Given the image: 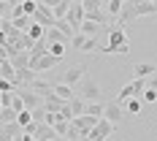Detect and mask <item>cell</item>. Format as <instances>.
Instances as JSON below:
<instances>
[{"mask_svg": "<svg viewBox=\"0 0 157 141\" xmlns=\"http://www.w3.org/2000/svg\"><path fill=\"white\" fill-rule=\"evenodd\" d=\"M81 6H84V19H87V22H95V25L111 27V19L106 16L100 0H81Z\"/></svg>", "mask_w": 157, "mask_h": 141, "instance_id": "6da1fadb", "label": "cell"}, {"mask_svg": "<svg viewBox=\"0 0 157 141\" xmlns=\"http://www.w3.org/2000/svg\"><path fill=\"white\" fill-rule=\"evenodd\" d=\"M78 98L84 103H103V90H100V84L92 76H84V81H81V95Z\"/></svg>", "mask_w": 157, "mask_h": 141, "instance_id": "7a4b0ae2", "label": "cell"}, {"mask_svg": "<svg viewBox=\"0 0 157 141\" xmlns=\"http://www.w3.org/2000/svg\"><path fill=\"white\" fill-rule=\"evenodd\" d=\"M144 90H146V79H133V81H127L125 87H122V92L117 95V103L122 106V103H127L130 98H141Z\"/></svg>", "mask_w": 157, "mask_h": 141, "instance_id": "3957f363", "label": "cell"}, {"mask_svg": "<svg viewBox=\"0 0 157 141\" xmlns=\"http://www.w3.org/2000/svg\"><path fill=\"white\" fill-rule=\"evenodd\" d=\"M125 41H130V38H127V30H125V27H119V25H111V27H109V44H106V52L114 54V49L122 46Z\"/></svg>", "mask_w": 157, "mask_h": 141, "instance_id": "277c9868", "label": "cell"}, {"mask_svg": "<svg viewBox=\"0 0 157 141\" xmlns=\"http://www.w3.org/2000/svg\"><path fill=\"white\" fill-rule=\"evenodd\" d=\"M33 22H35V25H41L44 30H52V27H54V16H52L49 3H38V11L33 14Z\"/></svg>", "mask_w": 157, "mask_h": 141, "instance_id": "5b68a950", "label": "cell"}, {"mask_svg": "<svg viewBox=\"0 0 157 141\" xmlns=\"http://www.w3.org/2000/svg\"><path fill=\"white\" fill-rule=\"evenodd\" d=\"M65 22L73 27V33H78L81 30V22H84V6L81 3H71V8L65 14Z\"/></svg>", "mask_w": 157, "mask_h": 141, "instance_id": "8992f818", "label": "cell"}, {"mask_svg": "<svg viewBox=\"0 0 157 141\" xmlns=\"http://www.w3.org/2000/svg\"><path fill=\"white\" fill-rule=\"evenodd\" d=\"M103 119H109L111 125L117 127L122 119H125V109H122L117 100H109V103H106V111H103Z\"/></svg>", "mask_w": 157, "mask_h": 141, "instance_id": "52a82bcc", "label": "cell"}, {"mask_svg": "<svg viewBox=\"0 0 157 141\" xmlns=\"http://www.w3.org/2000/svg\"><path fill=\"white\" fill-rule=\"evenodd\" d=\"M30 92H35L41 100H49V98L54 95V84H49V81H44V79L38 76V79L30 84Z\"/></svg>", "mask_w": 157, "mask_h": 141, "instance_id": "ba28073f", "label": "cell"}, {"mask_svg": "<svg viewBox=\"0 0 157 141\" xmlns=\"http://www.w3.org/2000/svg\"><path fill=\"white\" fill-rule=\"evenodd\" d=\"M84 76H87V68H84V65H73V68H68V71H65L63 84L73 87V84H78V81H84Z\"/></svg>", "mask_w": 157, "mask_h": 141, "instance_id": "9c48e42d", "label": "cell"}, {"mask_svg": "<svg viewBox=\"0 0 157 141\" xmlns=\"http://www.w3.org/2000/svg\"><path fill=\"white\" fill-rule=\"evenodd\" d=\"M71 125L76 127L81 136H90V133L95 130V125H98V119H95V117H87V114H84V117H76V119H71Z\"/></svg>", "mask_w": 157, "mask_h": 141, "instance_id": "30bf717a", "label": "cell"}, {"mask_svg": "<svg viewBox=\"0 0 157 141\" xmlns=\"http://www.w3.org/2000/svg\"><path fill=\"white\" fill-rule=\"evenodd\" d=\"M63 60H57V57H52V54H44L41 60H33L30 63V71H35V73H44V71H49V68H54V65H60Z\"/></svg>", "mask_w": 157, "mask_h": 141, "instance_id": "8fae6325", "label": "cell"}, {"mask_svg": "<svg viewBox=\"0 0 157 141\" xmlns=\"http://www.w3.org/2000/svg\"><path fill=\"white\" fill-rule=\"evenodd\" d=\"M16 92H19V98H22V103H25V109H27V111H35L41 103H44V100H41L35 92H30V90H16Z\"/></svg>", "mask_w": 157, "mask_h": 141, "instance_id": "7c38bea8", "label": "cell"}, {"mask_svg": "<svg viewBox=\"0 0 157 141\" xmlns=\"http://www.w3.org/2000/svg\"><path fill=\"white\" fill-rule=\"evenodd\" d=\"M122 6H125L122 0H106V3H103V11H106V16L114 22V19H119V14H122Z\"/></svg>", "mask_w": 157, "mask_h": 141, "instance_id": "4fadbf2b", "label": "cell"}, {"mask_svg": "<svg viewBox=\"0 0 157 141\" xmlns=\"http://www.w3.org/2000/svg\"><path fill=\"white\" fill-rule=\"evenodd\" d=\"M8 63L14 65V71H22V68H30V52H16L8 57Z\"/></svg>", "mask_w": 157, "mask_h": 141, "instance_id": "5bb4252c", "label": "cell"}, {"mask_svg": "<svg viewBox=\"0 0 157 141\" xmlns=\"http://www.w3.org/2000/svg\"><path fill=\"white\" fill-rule=\"evenodd\" d=\"M35 79H38V73H35V71H30V68H22V71H16V87H22V84H25V87L30 90V84L35 81Z\"/></svg>", "mask_w": 157, "mask_h": 141, "instance_id": "9a60e30c", "label": "cell"}, {"mask_svg": "<svg viewBox=\"0 0 157 141\" xmlns=\"http://www.w3.org/2000/svg\"><path fill=\"white\" fill-rule=\"evenodd\" d=\"M49 8H52V16H54V22H60V19H65L68 8H71V0H57V3H52Z\"/></svg>", "mask_w": 157, "mask_h": 141, "instance_id": "2e32d148", "label": "cell"}, {"mask_svg": "<svg viewBox=\"0 0 157 141\" xmlns=\"http://www.w3.org/2000/svg\"><path fill=\"white\" fill-rule=\"evenodd\" d=\"M138 16H136V8H133V3H125L122 6V14H119V27H125V25H130V22H136Z\"/></svg>", "mask_w": 157, "mask_h": 141, "instance_id": "e0dca14e", "label": "cell"}, {"mask_svg": "<svg viewBox=\"0 0 157 141\" xmlns=\"http://www.w3.org/2000/svg\"><path fill=\"white\" fill-rule=\"evenodd\" d=\"M133 73H136V79H146L149 73H157V65L155 63H136Z\"/></svg>", "mask_w": 157, "mask_h": 141, "instance_id": "ac0fdd59", "label": "cell"}, {"mask_svg": "<svg viewBox=\"0 0 157 141\" xmlns=\"http://www.w3.org/2000/svg\"><path fill=\"white\" fill-rule=\"evenodd\" d=\"M100 30H109V27H103V25H95V22H87V19H84V22H81V35H87V38H95V35H98V33Z\"/></svg>", "mask_w": 157, "mask_h": 141, "instance_id": "d6986e66", "label": "cell"}, {"mask_svg": "<svg viewBox=\"0 0 157 141\" xmlns=\"http://www.w3.org/2000/svg\"><path fill=\"white\" fill-rule=\"evenodd\" d=\"M33 139L35 141H52V139H57V133H54V127H49V125H38Z\"/></svg>", "mask_w": 157, "mask_h": 141, "instance_id": "ffe728a7", "label": "cell"}, {"mask_svg": "<svg viewBox=\"0 0 157 141\" xmlns=\"http://www.w3.org/2000/svg\"><path fill=\"white\" fill-rule=\"evenodd\" d=\"M0 79L11 81V84L16 87V71H14V65L8 63V60H6V63H0Z\"/></svg>", "mask_w": 157, "mask_h": 141, "instance_id": "44dd1931", "label": "cell"}, {"mask_svg": "<svg viewBox=\"0 0 157 141\" xmlns=\"http://www.w3.org/2000/svg\"><path fill=\"white\" fill-rule=\"evenodd\" d=\"M68 109L73 114V119H76V117H84V100H81L78 95H73V98L68 100Z\"/></svg>", "mask_w": 157, "mask_h": 141, "instance_id": "7402d4cb", "label": "cell"}, {"mask_svg": "<svg viewBox=\"0 0 157 141\" xmlns=\"http://www.w3.org/2000/svg\"><path fill=\"white\" fill-rule=\"evenodd\" d=\"M54 95H57L60 100H65V103H68V100L73 98V87H68V84H63V81H60V84H54Z\"/></svg>", "mask_w": 157, "mask_h": 141, "instance_id": "603a6c76", "label": "cell"}, {"mask_svg": "<svg viewBox=\"0 0 157 141\" xmlns=\"http://www.w3.org/2000/svg\"><path fill=\"white\" fill-rule=\"evenodd\" d=\"M95 133H98V136H103V139H109L111 133H114V125H111L109 119H98V125H95Z\"/></svg>", "mask_w": 157, "mask_h": 141, "instance_id": "cb8c5ba5", "label": "cell"}, {"mask_svg": "<svg viewBox=\"0 0 157 141\" xmlns=\"http://www.w3.org/2000/svg\"><path fill=\"white\" fill-rule=\"evenodd\" d=\"M54 30H60V33H63L65 38H68V44H71V38L76 35V33H73V27H71V25H68L65 19H60V22H54Z\"/></svg>", "mask_w": 157, "mask_h": 141, "instance_id": "d4e9b609", "label": "cell"}, {"mask_svg": "<svg viewBox=\"0 0 157 141\" xmlns=\"http://www.w3.org/2000/svg\"><path fill=\"white\" fill-rule=\"evenodd\" d=\"M46 44H68V38H65L60 30L52 27V30H46Z\"/></svg>", "mask_w": 157, "mask_h": 141, "instance_id": "484cf974", "label": "cell"}, {"mask_svg": "<svg viewBox=\"0 0 157 141\" xmlns=\"http://www.w3.org/2000/svg\"><path fill=\"white\" fill-rule=\"evenodd\" d=\"M138 111H141V98H130V100L125 103V117H127V114H133V117H136Z\"/></svg>", "mask_w": 157, "mask_h": 141, "instance_id": "4316f807", "label": "cell"}, {"mask_svg": "<svg viewBox=\"0 0 157 141\" xmlns=\"http://www.w3.org/2000/svg\"><path fill=\"white\" fill-rule=\"evenodd\" d=\"M11 8H14V3L0 0V22H11Z\"/></svg>", "mask_w": 157, "mask_h": 141, "instance_id": "83f0119b", "label": "cell"}, {"mask_svg": "<svg viewBox=\"0 0 157 141\" xmlns=\"http://www.w3.org/2000/svg\"><path fill=\"white\" fill-rule=\"evenodd\" d=\"M11 122H16V111L14 109H3L0 111V125H11Z\"/></svg>", "mask_w": 157, "mask_h": 141, "instance_id": "f1b7e54d", "label": "cell"}, {"mask_svg": "<svg viewBox=\"0 0 157 141\" xmlns=\"http://www.w3.org/2000/svg\"><path fill=\"white\" fill-rule=\"evenodd\" d=\"M49 54L57 60H65V44H49Z\"/></svg>", "mask_w": 157, "mask_h": 141, "instance_id": "f546056e", "label": "cell"}, {"mask_svg": "<svg viewBox=\"0 0 157 141\" xmlns=\"http://www.w3.org/2000/svg\"><path fill=\"white\" fill-rule=\"evenodd\" d=\"M30 122H33V111H27V109H25L19 117H16V125H19V127H27Z\"/></svg>", "mask_w": 157, "mask_h": 141, "instance_id": "4dcf8cb0", "label": "cell"}, {"mask_svg": "<svg viewBox=\"0 0 157 141\" xmlns=\"http://www.w3.org/2000/svg\"><path fill=\"white\" fill-rule=\"evenodd\" d=\"M38 11V3H33V0H22V14L25 16H33Z\"/></svg>", "mask_w": 157, "mask_h": 141, "instance_id": "1f68e13d", "label": "cell"}, {"mask_svg": "<svg viewBox=\"0 0 157 141\" xmlns=\"http://www.w3.org/2000/svg\"><path fill=\"white\" fill-rule=\"evenodd\" d=\"M95 49H98V41L84 35V46H81V52H95Z\"/></svg>", "mask_w": 157, "mask_h": 141, "instance_id": "d6a6232c", "label": "cell"}, {"mask_svg": "<svg viewBox=\"0 0 157 141\" xmlns=\"http://www.w3.org/2000/svg\"><path fill=\"white\" fill-rule=\"evenodd\" d=\"M11 109L16 111V117H19V114H22V111H25V103H22V98H19V92L14 95V103H11Z\"/></svg>", "mask_w": 157, "mask_h": 141, "instance_id": "836d02e7", "label": "cell"}, {"mask_svg": "<svg viewBox=\"0 0 157 141\" xmlns=\"http://www.w3.org/2000/svg\"><path fill=\"white\" fill-rule=\"evenodd\" d=\"M71 46H73V49H78V52H81V46H84V35H81V33H76V35L71 38Z\"/></svg>", "mask_w": 157, "mask_h": 141, "instance_id": "e575fe53", "label": "cell"}, {"mask_svg": "<svg viewBox=\"0 0 157 141\" xmlns=\"http://www.w3.org/2000/svg\"><path fill=\"white\" fill-rule=\"evenodd\" d=\"M68 125H71V122H57V125H54V133H57V139H63L65 133H68Z\"/></svg>", "mask_w": 157, "mask_h": 141, "instance_id": "d590c367", "label": "cell"}, {"mask_svg": "<svg viewBox=\"0 0 157 141\" xmlns=\"http://www.w3.org/2000/svg\"><path fill=\"white\" fill-rule=\"evenodd\" d=\"M65 139H68V141H78V139H81V133H78L73 125H68V133H65Z\"/></svg>", "mask_w": 157, "mask_h": 141, "instance_id": "8d00e7d4", "label": "cell"}, {"mask_svg": "<svg viewBox=\"0 0 157 141\" xmlns=\"http://www.w3.org/2000/svg\"><path fill=\"white\" fill-rule=\"evenodd\" d=\"M127 52H130V41H125L122 46H117V49H114V54H127Z\"/></svg>", "mask_w": 157, "mask_h": 141, "instance_id": "74e56055", "label": "cell"}, {"mask_svg": "<svg viewBox=\"0 0 157 141\" xmlns=\"http://www.w3.org/2000/svg\"><path fill=\"white\" fill-rule=\"evenodd\" d=\"M146 90H152V92H157V79H155V76H152V81L146 84Z\"/></svg>", "mask_w": 157, "mask_h": 141, "instance_id": "f35d334b", "label": "cell"}, {"mask_svg": "<svg viewBox=\"0 0 157 141\" xmlns=\"http://www.w3.org/2000/svg\"><path fill=\"white\" fill-rule=\"evenodd\" d=\"M14 141H22V136H16V139H14Z\"/></svg>", "mask_w": 157, "mask_h": 141, "instance_id": "ab89813d", "label": "cell"}, {"mask_svg": "<svg viewBox=\"0 0 157 141\" xmlns=\"http://www.w3.org/2000/svg\"><path fill=\"white\" fill-rule=\"evenodd\" d=\"M52 141H63V139H52Z\"/></svg>", "mask_w": 157, "mask_h": 141, "instance_id": "60d3db41", "label": "cell"}, {"mask_svg": "<svg viewBox=\"0 0 157 141\" xmlns=\"http://www.w3.org/2000/svg\"><path fill=\"white\" fill-rule=\"evenodd\" d=\"M0 25H3V22H0Z\"/></svg>", "mask_w": 157, "mask_h": 141, "instance_id": "b9f144b4", "label": "cell"}]
</instances>
